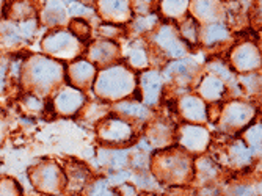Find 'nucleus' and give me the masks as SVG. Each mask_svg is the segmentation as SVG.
Instances as JSON below:
<instances>
[{
    "label": "nucleus",
    "mask_w": 262,
    "mask_h": 196,
    "mask_svg": "<svg viewBox=\"0 0 262 196\" xmlns=\"http://www.w3.org/2000/svg\"><path fill=\"white\" fill-rule=\"evenodd\" d=\"M63 77V66L51 58L41 55L32 57L26 66H24L22 80L29 88L36 93L46 94L55 83H58Z\"/></svg>",
    "instance_id": "obj_1"
},
{
    "label": "nucleus",
    "mask_w": 262,
    "mask_h": 196,
    "mask_svg": "<svg viewBox=\"0 0 262 196\" xmlns=\"http://www.w3.org/2000/svg\"><path fill=\"white\" fill-rule=\"evenodd\" d=\"M135 85L132 72L124 66H113L101 72L96 80V93L105 99H120L129 94Z\"/></svg>",
    "instance_id": "obj_2"
},
{
    "label": "nucleus",
    "mask_w": 262,
    "mask_h": 196,
    "mask_svg": "<svg viewBox=\"0 0 262 196\" xmlns=\"http://www.w3.org/2000/svg\"><path fill=\"white\" fill-rule=\"evenodd\" d=\"M44 52L60 57V58H71L80 52L79 39L68 32H55L47 35L42 41Z\"/></svg>",
    "instance_id": "obj_3"
},
{
    "label": "nucleus",
    "mask_w": 262,
    "mask_h": 196,
    "mask_svg": "<svg viewBox=\"0 0 262 196\" xmlns=\"http://www.w3.org/2000/svg\"><path fill=\"white\" fill-rule=\"evenodd\" d=\"M36 30V22L33 19L14 22H4L0 24V42L5 47H13L24 44L27 39L33 36Z\"/></svg>",
    "instance_id": "obj_4"
},
{
    "label": "nucleus",
    "mask_w": 262,
    "mask_h": 196,
    "mask_svg": "<svg viewBox=\"0 0 262 196\" xmlns=\"http://www.w3.org/2000/svg\"><path fill=\"white\" fill-rule=\"evenodd\" d=\"M32 182L38 190L54 193L60 188V169L52 163H44L32 171Z\"/></svg>",
    "instance_id": "obj_5"
},
{
    "label": "nucleus",
    "mask_w": 262,
    "mask_h": 196,
    "mask_svg": "<svg viewBox=\"0 0 262 196\" xmlns=\"http://www.w3.org/2000/svg\"><path fill=\"white\" fill-rule=\"evenodd\" d=\"M253 116V108L244 102H231L223 113V126L228 129H241Z\"/></svg>",
    "instance_id": "obj_6"
},
{
    "label": "nucleus",
    "mask_w": 262,
    "mask_h": 196,
    "mask_svg": "<svg viewBox=\"0 0 262 196\" xmlns=\"http://www.w3.org/2000/svg\"><path fill=\"white\" fill-rule=\"evenodd\" d=\"M156 41L163 51H166L171 57H181L185 52V41L179 38L178 32L171 26H163L159 30Z\"/></svg>",
    "instance_id": "obj_7"
},
{
    "label": "nucleus",
    "mask_w": 262,
    "mask_h": 196,
    "mask_svg": "<svg viewBox=\"0 0 262 196\" xmlns=\"http://www.w3.org/2000/svg\"><path fill=\"white\" fill-rule=\"evenodd\" d=\"M181 143L188 151H204L209 143V134L201 126H184L181 129Z\"/></svg>",
    "instance_id": "obj_8"
},
{
    "label": "nucleus",
    "mask_w": 262,
    "mask_h": 196,
    "mask_svg": "<svg viewBox=\"0 0 262 196\" xmlns=\"http://www.w3.org/2000/svg\"><path fill=\"white\" fill-rule=\"evenodd\" d=\"M83 94L76 88H66L58 93L55 99V110L61 115L76 113L83 104Z\"/></svg>",
    "instance_id": "obj_9"
},
{
    "label": "nucleus",
    "mask_w": 262,
    "mask_h": 196,
    "mask_svg": "<svg viewBox=\"0 0 262 196\" xmlns=\"http://www.w3.org/2000/svg\"><path fill=\"white\" fill-rule=\"evenodd\" d=\"M99 11L112 22H123L130 17L129 0H99Z\"/></svg>",
    "instance_id": "obj_10"
},
{
    "label": "nucleus",
    "mask_w": 262,
    "mask_h": 196,
    "mask_svg": "<svg viewBox=\"0 0 262 196\" xmlns=\"http://www.w3.org/2000/svg\"><path fill=\"white\" fill-rule=\"evenodd\" d=\"M99 134L104 140L110 141V143H120V141H126L130 138L132 135V129L127 122L120 121V119H108L99 129Z\"/></svg>",
    "instance_id": "obj_11"
},
{
    "label": "nucleus",
    "mask_w": 262,
    "mask_h": 196,
    "mask_svg": "<svg viewBox=\"0 0 262 196\" xmlns=\"http://www.w3.org/2000/svg\"><path fill=\"white\" fill-rule=\"evenodd\" d=\"M232 63L241 71L253 69L260 64V54L253 44H242L232 52Z\"/></svg>",
    "instance_id": "obj_12"
},
{
    "label": "nucleus",
    "mask_w": 262,
    "mask_h": 196,
    "mask_svg": "<svg viewBox=\"0 0 262 196\" xmlns=\"http://www.w3.org/2000/svg\"><path fill=\"white\" fill-rule=\"evenodd\" d=\"M195 17L213 24V20H219L223 16V7L219 0H193L192 4Z\"/></svg>",
    "instance_id": "obj_13"
},
{
    "label": "nucleus",
    "mask_w": 262,
    "mask_h": 196,
    "mask_svg": "<svg viewBox=\"0 0 262 196\" xmlns=\"http://www.w3.org/2000/svg\"><path fill=\"white\" fill-rule=\"evenodd\" d=\"M141 90H143V99H145V104L148 105H154L162 93V79L157 72H145L141 76Z\"/></svg>",
    "instance_id": "obj_14"
},
{
    "label": "nucleus",
    "mask_w": 262,
    "mask_h": 196,
    "mask_svg": "<svg viewBox=\"0 0 262 196\" xmlns=\"http://www.w3.org/2000/svg\"><path fill=\"white\" fill-rule=\"evenodd\" d=\"M179 108L188 121L196 122V121H204L207 118L204 102L200 99V97H195V96L182 97L181 102H179Z\"/></svg>",
    "instance_id": "obj_15"
},
{
    "label": "nucleus",
    "mask_w": 262,
    "mask_h": 196,
    "mask_svg": "<svg viewBox=\"0 0 262 196\" xmlns=\"http://www.w3.org/2000/svg\"><path fill=\"white\" fill-rule=\"evenodd\" d=\"M66 10L60 0H46V8L42 11V22L47 26H58L66 22Z\"/></svg>",
    "instance_id": "obj_16"
},
{
    "label": "nucleus",
    "mask_w": 262,
    "mask_h": 196,
    "mask_svg": "<svg viewBox=\"0 0 262 196\" xmlns=\"http://www.w3.org/2000/svg\"><path fill=\"white\" fill-rule=\"evenodd\" d=\"M116 46L107 41H99L96 44L91 46L90 51V58L96 63H107L108 60H112L116 55Z\"/></svg>",
    "instance_id": "obj_17"
},
{
    "label": "nucleus",
    "mask_w": 262,
    "mask_h": 196,
    "mask_svg": "<svg viewBox=\"0 0 262 196\" xmlns=\"http://www.w3.org/2000/svg\"><path fill=\"white\" fill-rule=\"evenodd\" d=\"M225 91V85L222 80H219L213 76H207L201 85H200V93L203 94V97H206L207 101H217L219 97L223 94Z\"/></svg>",
    "instance_id": "obj_18"
},
{
    "label": "nucleus",
    "mask_w": 262,
    "mask_h": 196,
    "mask_svg": "<svg viewBox=\"0 0 262 196\" xmlns=\"http://www.w3.org/2000/svg\"><path fill=\"white\" fill-rule=\"evenodd\" d=\"M229 36V30L225 24L215 22V24H207L203 29V38L206 44H215Z\"/></svg>",
    "instance_id": "obj_19"
},
{
    "label": "nucleus",
    "mask_w": 262,
    "mask_h": 196,
    "mask_svg": "<svg viewBox=\"0 0 262 196\" xmlns=\"http://www.w3.org/2000/svg\"><path fill=\"white\" fill-rule=\"evenodd\" d=\"M71 77L77 85H85L94 77V68L86 61H77L71 66Z\"/></svg>",
    "instance_id": "obj_20"
},
{
    "label": "nucleus",
    "mask_w": 262,
    "mask_h": 196,
    "mask_svg": "<svg viewBox=\"0 0 262 196\" xmlns=\"http://www.w3.org/2000/svg\"><path fill=\"white\" fill-rule=\"evenodd\" d=\"M188 2L190 0H162L160 8H162L163 14L170 16V17H178L187 10Z\"/></svg>",
    "instance_id": "obj_21"
},
{
    "label": "nucleus",
    "mask_w": 262,
    "mask_h": 196,
    "mask_svg": "<svg viewBox=\"0 0 262 196\" xmlns=\"http://www.w3.org/2000/svg\"><path fill=\"white\" fill-rule=\"evenodd\" d=\"M32 5L29 0H17L11 5V17L13 19H19V20H24L26 17L32 16Z\"/></svg>",
    "instance_id": "obj_22"
},
{
    "label": "nucleus",
    "mask_w": 262,
    "mask_h": 196,
    "mask_svg": "<svg viewBox=\"0 0 262 196\" xmlns=\"http://www.w3.org/2000/svg\"><path fill=\"white\" fill-rule=\"evenodd\" d=\"M181 32H182L184 41H193V39H196V22H195V19L188 17L187 20H184L182 26H181Z\"/></svg>",
    "instance_id": "obj_23"
},
{
    "label": "nucleus",
    "mask_w": 262,
    "mask_h": 196,
    "mask_svg": "<svg viewBox=\"0 0 262 196\" xmlns=\"http://www.w3.org/2000/svg\"><path fill=\"white\" fill-rule=\"evenodd\" d=\"M0 196H20L17 184L11 179L0 181Z\"/></svg>",
    "instance_id": "obj_24"
},
{
    "label": "nucleus",
    "mask_w": 262,
    "mask_h": 196,
    "mask_svg": "<svg viewBox=\"0 0 262 196\" xmlns=\"http://www.w3.org/2000/svg\"><path fill=\"white\" fill-rule=\"evenodd\" d=\"M129 61L130 64H134L135 68H143L146 64V52L143 51L141 47H135L129 54Z\"/></svg>",
    "instance_id": "obj_25"
},
{
    "label": "nucleus",
    "mask_w": 262,
    "mask_h": 196,
    "mask_svg": "<svg viewBox=\"0 0 262 196\" xmlns=\"http://www.w3.org/2000/svg\"><path fill=\"white\" fill-rule=\"evenodd\" d=\"M71 33H73L76 38H86L88 33H90V27L88 24L80 20V19H76L73 22V26H71Z\"/></svg>",
    "instance_id": "obj_26"
},
{
    "label": "nucleus",
    "mask_w": 262,
    "mask_h": 196,
    "mask_svg": "<svg viewBox=\"0 0 262 196\" xmlns=\"http://www.w3.org/2000/svg\"><path fill=\"white\" fill-rule=\"evenodd\" d=\"M157 22V17L154 14H148V16H143V17H138L135 22H134V29L135 30H148L151 29L154 24Z\"/></svg>",
    "instance_id": "obj_27"
},
{
    "label": "nucleus",
    "mask_w": 262,
    "mask_h": 196,
    "mask_svg": "<svg viewBox=\"0 0 262 196\" xmlns=\"http://www.w3.org/2000/svg\"><path fill=\"white\" fill-rule=\"evenodd\" d=\"M118 108L123 110V112L127 113V115L137 116V118H141V116H145V115H146V110L143 108V107H140V105H137V104L124 102V104H121V105H118Z\"/></svg>",
    "instance_id": "obj_28"
},
{
    "label": "nucleus",
    "mask_w": 262,
    "mask_h": 196,
    "mask_svg": "<svg viewBox=\"0 0 262 196\" xmlns=\"http://www.w3.org/2000/svg\"><path fill=\"white\" fill-rule=\"evenodd\" d=\"M248 143L254 149H260V126H254L248 130V135H245Z\"/></svg>",
    "instance_id": "obj_29"
},
{
    "label": "nucleus",
    "mask_w": 262,
    "mask_h": 196,
    "mask_svg": "<svg viewBox=\"0 0 262 196\" xmlns=\"http://www.w3.org/2000/svg\"><path fill=\"white\" fill-rule=\"evenodd\" d=\"M8 72H10V61H7V60H0V94H2L4 90H5Z\"/></svg>",
    "instance_id": "obj_30"
},
{
    "label": "nucleus",
    "mask_w": 262,
    "mask_h": 196,
    "mask_svg": "<svg viewBox=\"0 0 262 196\" xmlns=\"http://www.w3.org/2000/svg\"><path fill=\"white\" fill-rule=\"evenodd\" d=\"M24 104H26L27 110H30V112H41V108H42V102L36 96H27Z\"/></svg>",
    "instance_id": "obj_31"
},
{
    "label": "nucleus",
    "mask_w": 262,
    "mask_h": 196,
    "mask_svg": "<svg viewBox=\"0 0 262 196\" xmlns=\"http://www.w3.org/2000/svg\"><path fill=\"white\" fill-rule=\"evenodd\" d=\"M132 2H134V7H135L137 11H140V13H148L149 11V7H151V4L154 2V0H132Z\"/></svg>",
    "instance_id": "obj_32"
},
{
    "label": "nucleus",
    "mask_w": 262,
    "mask_h": 196,
    "mask_svg": "<svg viewBox=\"0 0 262 196\" xmlns=\"http://www.w3.org/2000/svg\"><path fill=\"white\" fill-rule=\"evenodd\" d=\"M71 14H79V16H90L91 14V10L80 5V4H74L71 7Z\"/></svg>",
    "instance_id": "obj_33"
},
{
    "label": "nucleus",
    "mask_w": 262,
    "mask_h": 196,
    "mask_svg": "<svg viewBox=\"0 0 262 196\" xmlns=\"http://www.w3.org/2000/svg\"><path fill=\"white\" fill-rule=\"evenodd\" d=\"M118 32H120V29H118L116 26H113V24H104V26L101 27L102 36H110L112 38V35H116Z\"/></svg>",
    "instance_id": "obj_34"
},
{
    "label": "nucleus",
    "mask_w": 262,
    "mask_h": 196,
    "mask_svg": "<svg viewBox=\"0 0 262 196\" xmlns=\"http://www.w3.org/2000/svg\"><path fill=\"white\" fill-rule=\"evenodd\" d=\"M5 130H7L5 121L2 119V116H0V143H2V141H4V138H5Z\"/></svg>",
    "instance_id": "obj_35"
},
{
    "label": "nucleus",
    "mask_w": 262,
    "mask_h": 196,
    "mask_svg": "<svg viewBox=\"0 0 262 196\" xmlns=\"http://www.w3.org/2000/svg\"><path fill=\"white\" fill-rule=\"evenodd\" d=\"M2 5H4V0H0V13H2Z\"/></svg>",
    "instance_id": "obj_36"
},
{
    "label": "nucleus",
    "mask_w": 262,
    "mask_h": 196,
    "mask_svg": "<svg viewBox=\"0 0 262 196\" xmlns=\"http://www.w3.org/2000/svg\"><path fill=\"white\" fill-rule=\"evenodd\" d=\"M82 2H91V0H82Z\"/></svg>",
    "instance_id": "obj_37"
},
{
    "label": "nucleus",
    "mask_w": 262,
    "mask_h": 196,
    "mask_svg": "<svg viewBox=\"0 0 262 196\" xmlns=\"http://www.w3.org/2000/svg\"><path fill=\"white\" fill-rule=\"evenodd\" d=\"M64 2H71V0H64Z\"/></svg>",
    "instance_id": "obj_38"
}]
</instances>
